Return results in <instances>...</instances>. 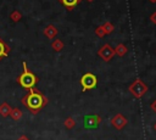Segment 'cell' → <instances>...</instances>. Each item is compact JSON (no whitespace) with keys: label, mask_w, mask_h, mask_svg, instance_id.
Segmentation results:
<instances>
[{"label":"cell","mask_w":156,"mask_h":140,"mask_svg":"<svg viewBox=\"0 0 156 140\" xmlns=\"http://www.w3.org/2000/svg\"><path fill=\"white\" fill-rule=\"evenodd\" d=\"M21 101L26 106L27 110H29L33 114H37L49 102V99L41 91H39L38 89L33 86L29 89V93L22 97Z\"/></svg>","instance_id":"6da1fadb"},{"label":"cell","mask_w":156,"mask_h":140,"mask_svg":"<svg viewBox=\"0 0 156 140\" xmlns=\"http://www.w3.org/2000/svg\"><path fill=\"white\" fill-rule=\"evenodd\" d=\"M22 66H23V73L18 75V78H17V83H18L22 88H24V89H28V90H29L30 88H33V86L37 84L38 78L35 77V74H34V73H32V72L28 69V67H27V63H26V62H23V63H22Z\"/></svg>","instance_id":"7a4b0ae2"},{"label":"cell","mask_w":156,"mask_h":140,"mask_svg":"<svg viewBox=\"0 0 156 140\" xmlns=\"http://www.w3.org/2000/svg\"><path fill=\"white\" fill-rule=\"evenodd\" d=\"M80 84L83 86V91L94 89L96 86V84H98V78L93 73H85L80 78Z\"/></svg>","instance_id":"3957f363"},{"label":"cell","mask_w":156,"mask_h":140,"mask_svg":"<svg viewBox=\"0 0 156 140\" xmlns=\"http://www.w3.org/2000/svg\"><path fill=\"white\" fill-rule=\"evenodd\" d=\"M101 122V117L98 114H87L83 118L84 128L87 129H96Z\"/></svg>","instance_id":"277c9868"},{"label":"cell","mask_w":156,"mask_h":140,"mask_svg":"<svg viewBox=\"0 0 156 140\" xmlns=\"http://www.w3.org/2000/svg\"><path fill=\"white\" fill-rule=\"evenodd\" d=\"M129 90H130V93H132L135 97H140V96L146 91V86H145V84H144L143 82L136 80L134 84H132V85L129 86Z\"/></svg>","instance_id":"5b68a950"},{"label":"cell","mask_w":156,"mask_h":140,"mask_svg":"<svg viewBox=\"0 0 156 140\" xmlns=\"http://www.w3.org/2000/svg\"><path fill=\"white\" fill-rule=\"evenodd\" d=\"M111 123H112V125L115 127V128H117V129H122L126 124H127V119L122 116V114H116L112 119H111Z\"/></svg>","instance_id":"8992f818"},{"label":"cell","mask_w":156,"mask_h":140,"mask_svg":"<svg viewBox=\"0 0 156 140\" xmlns=\"http://www.w3.org/2000/svg\"><path fill=\"white\" fill-rule=\"evenodd\" d=\"M99 54H100V56H101L105 61H108V60L113 56V51H112V49H111L108 45H105V46L99 51Z\"/></svg>","instance_id":"52a82bcc"},{"label":"cell","mask_w":156,"mask_h":140,"mask_svg":"<svg viewBox=\"0 0 156 140\" xmlns=\"http://www.w3.org/2000/svg\"><path fill=\"white\" fill-rule=\"evenodd\" d=\"M11 106L7 103V102H2L0 103V116L2 117H7L10 116V112H11Z\"/></svg>","instance_id":"ba28073f"},{"label":"cell","mask_w":156,"mask_h":140,"mask_svg":"<svg viewBox=\"0 0 156 140\" xmlns=\"http://www.w3.org/2000/svg\"><path fill=\"white\" fill-rule=\"evenodd\" d=\"M10 50H11V49H10V47L2 41V39L0 38V60H1L2 57H6Z\"/></svg>","instance_id":"9c48e42d"},{"label":"cell","mask_w":156,"mask_h":140,"mask_svg":"<svg viewBox=\"0 0 156 140\" xmlns=\"http://www.w3.org/2000/svg\"><path fill=\"white\" fill-rule=\"evenodd\" d=\"M10 116H11V118L13 119V121H18L21 117H22V111L20 110V108H12L11 110V112H10Z\"/></svg>","instance_id":"30bf717a"},{"label":"cell","mask_w":156,"mask_h":140,"mask_svg":"<svg viewBox=\"0 0 156 140\" xmlns=\"http://www.w3.org/2000/svg\"><path fill=\"white\" fill-rule=\"evenodd\" d=\"M44 33H45V35H46V37L52 38V37L56 34V29H55V27H54V26H48V27L45 28Z\"/></svg>","instance_id":"8fae6325"},{"label":"cell","mask_w":156,"mask_h":140,"mask_svg":"<svg viewBox=\"0 0 156 140\" xmlns=\"http://www.w3.org/2000/svg\"><path fill=\"white\" fill-rule=\"evenodd\" d=\"M66 7H68V9H72V7H74L80 0H60Z\"/></svg>","instance_id":"7c38bea8"},{"label":"cell","mask_w":156,"mask_h":140,"mask_svg":"<svg viewBox=\"0 0 156 140\" xmlns=\"http://www.w3.org/2000/svg\"><path fill=\"white\" fill-rule=\"evenodd\" d=\"M74 125H76V122H74V119H73L72 117H68V118L65 121V127H66L67 129H72Z\"/></svg>","instance_id":"4fadbf2b"},{"label":"cell","mask_w":156,"mask_h":140,"mask_svg":"<svg viewBox=\"0 0 156 140\" xmlns=\"http://www.w3.org/2000/svg\"><path fill=\"white\" fill-rule=\"evenodd\" d=\"M52 47H54L56 51H60V50L62 49V43H61L60 40H56V41L52 44Z\"/></svg>","instance_id":"5bb4252c"},{"label":"cell","mask_w":156,"mask_h":140,"mask_svg":"<svg viewBox=\"0 0 156 140\" xmlns=\"http://www.w3.org/2000/svg\"><path fill=\"white\" fill-rule=\"evenodd\" d=\"M118 47H119V54H121V55H122V54H123V52H124V49H123V47H124V46H123V45H119V46H118Z\"/></svg>","instance_id":"9a60e30c"},{"label":"cell","mask_w":156,"mask_h":140,"mask_svg":"<svg viewBox=\"0 0 156 140\" xmlns=\"http://www.w3.org/2000/svg\"><path fill=\"white\" fill-rule=\"evenodd\" d=\"M18 140H29V139H28L26 135H22V136H20V138H18Z\"/></svg>","instance_id":"2e32d148"},{"label":"cell","mask_w":156,"mask_h":140,"mask_svg":"<svg viewBox=\"0 0 156 140\" xmlns=\"http://www.w3.org/2000/svg\"><path fill=\"white\" fill-rule=\"evenodd\" d=\"M152 107H154V108H156V102H155V103L152 105Z\"/></svg>","instance_id":"e0dca14e"},{"label":"cell","mask_w":156,"mask_h":140,"mask_svg":"<svg viewBox=\"0 0 156 140\" xmlns=\"http://www.w3.org/2000/svg\"><path fill=\"white\" fill-rule=\"evenodd\" d=\"M155 129H156V124H155Z\"/></svg>","instance_id":"ac0fdd59"}]
</instances>
